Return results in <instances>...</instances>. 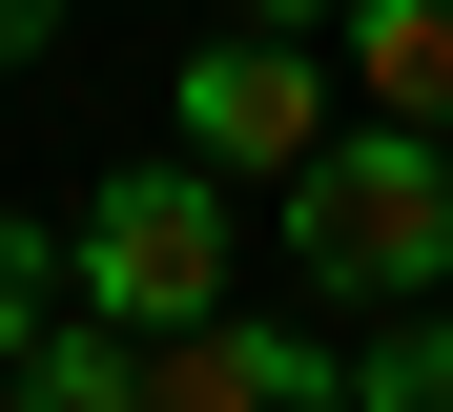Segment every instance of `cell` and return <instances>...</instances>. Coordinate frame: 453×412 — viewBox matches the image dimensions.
I'll use <instances>...</instances> for the list:
<instances>
[{
  "label": "cell",
  "instance_id": "obj_9",
  "mask_svg": "<svg viewBox=\"0 0 453 412\" xmlns=\"http://www.w3.org/2000/svg\"><path fill=\"white\" fill-rule=\"evenodd\" d=\"M310 21H350V0H248V42H310Z\"/></svg>",
  "mask_w": 453,
  "mask_h": 412
},
{
  "label": "cell",
  "instance_id": "obj_7",
  "mask_svg": "<svg viewBox=\"0 0 453 412\" xmlns=\"http://www.w3.org/2000/svg\"><path fill=\"white\" fill-rule=\"evenodd\" d=\"M371 412H453V289L433 309H371V371H350Z\"/></svg>",
  "mask_w": 453,
  "mask_h": 412
},
{
  "label": "cell",
  "instance_id": "obj_5",
  "mask_svg": "<svg viewBox=\"0 0 453 412\" xmlns=\"http://www.w3.org/2000/svg\"><path fill=\"white\" fill-rule=\"evenodd\" d=\"M350 82L371 124H453V0H350Z\"/></svg>",
  "mask_w": 453,
  "mask_h": 412
},
{
  "label": "cell",
  "instance_id": "obj_10",
  "mask_svg": "<svg viewBox=\"0 0 453 412\" xmlns=\"http://www.w3.org/2000/svg\"><path fill=\"white\" fill-rule=\"evenodd\" d=\"M42 42H62V0H0V62H42Z\"/></svg>",
  "mask_w": 453,
  "mask_h": 412
},
{
  "label": "cell",
  "instance_id": "obj_1",
  "mask_svg": "<svg viewBox=\"0 0 453 412\" xmlns=\"http://www.w3.org/2000/svg\"><path fill=\"white\" fill-rule=\"evenodd\" d=\"M288 268L330 309H433L453 289V124H330L288 186Z\"/></svg>",
  "mask_w": 453,
  "mask_h": 412
},
{
  "label": "cell",
  "instance_id": "obj_3",
  "mask_svg": "<svg viewBox=\"0 0 453 412\" xmlns=\"http://www.w3.org/2000/svg\"><path fill=\"white\" fill-rule=\"evenodd\" d=\"M165 124H186V165H226V186H310V144H330V62L226 21V42L165 82Z\"/></svg>",
  "mask_w": 453,
  "mask_h": 412
},
{
  "label": "cell",
  "instance_id": "obj_4",
  "mask_svg": "<svg viewBox=\"0 0 453 412\" xmlns=\"http://www.w3.org/2000/svg\"><path fill=\"white\" fill-rule=\"evenodd\" d=\"M144 412H371V392L288 309H206V330H144Z\"/></svg>",
  "mask_w": 453,
  "mask_h": 412
},
{
  "label": "cell",
  "instance_id": "obj_8",
  "mask_svg": "<svg viewBox=\"0 0 453 412\" xmlns=\"http://www.w3.org/2000/svg\"><path fill=\"white\" fill-rule=\"evenodd\" d=\"M62 309H83V268H62V247H42V227H0V371H21V351H42V330H62Z\"/></svg>",
  "mask_w": 453,
  "mask_h": 412
},
{
  "label": "cell",
  "instance_id": "obj_6",
  "mask_svg": "<svg viewBox=\"0 0 453 412\" xmlns=\"http://www.w3.org/2000/svg\"><path fill=\"white\" fill-rule=\"evenodd\" d=\"M0 412H144V330H104V309H62L21 371H0Z\"/></svg>",
  "mask_w": 453,
  "mask_h": 412
},
{
  "label": "cell",
  "instance_id": "obj_2",
  "mask_svg": "<svg viewBox=\"0 0 453 412\" xmlns=\"http://www.w3.org/2000/svg\"><path fill=\"white\" fill-rule=\"evenodd\" d=\"M62 268H83L104 330H206L226 309V165H186V144L104 165V206L62 227Z\"/></svg>",
  "mask_w": 453,
  "mask_h": 412
}]
</instances>
